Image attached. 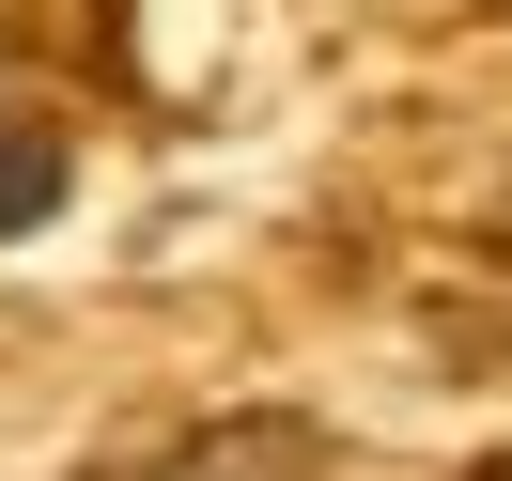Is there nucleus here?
I'll use <instances>...</instances> for the list:
<instances>
[{"instance_id":"f03ea898","label":"nucleus","mask_w":512,"mask_h":481,"mask_svg":"<svg viewBox=\"0 0 512 481\" xmlns=\"http://www.w3.org/2000/svg\"><path fill=\"white\" fill-rule=\"evenodd\" d=\"M47 202H63V140H47V125H0V233H32Z\"/></svg>"},{"instance_id":"f257e3e1","label":"nucleus","mask_w":512,"mask_h":481,"mask_svg":"<svg viewBox=\"0 0 512 481\" xmlns=\"http://www.w3.org/2000/svg\"><path fill=\"white\" fill-rule=\"evenodd\" d=\"M125 481H326V450L295 435V419H202L187 450H156V466H125Z\"/></svg>"},{"instance_id":"7ed1b4c3","label":"nucleus","mask_w":512,"mask_h":481,"mask_svg":"<svg viewBox=\"0 0 512 481\" xmlns=\"http://www.w3.org/2000/svg\"><path fill=\"white\" fill-rule=\"evenodd\" d=\"M466 481H512V450H497V466H466Z\"/></svg>"}]
</instances>
